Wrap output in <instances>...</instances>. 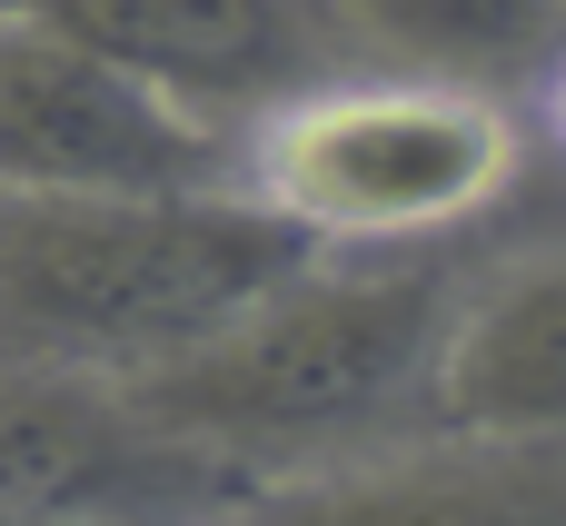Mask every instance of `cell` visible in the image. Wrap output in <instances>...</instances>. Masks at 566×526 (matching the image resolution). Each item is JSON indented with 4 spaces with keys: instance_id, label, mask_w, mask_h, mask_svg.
<instances>
[{
    "instance_id": "9c48e42d",
    "label": "cell",
    "mask_w": 566,
    "mask_h": 526,
    "mask_svg": "<svg viewBox=\"0 0 566 526\" xmlns=\"http://www.w3.org/2000/svg\"><path fill=\"white\" fill-rule=\"evenodd\" d=\"M557 139H566V50H557Z\"/></svg>"
},
{
    "instance_id": "6da1fadb",
    "label": "cell",
    "mask_w": 566,
    "mask_h": 526,
    "mask_svg": "<svg viewBox=\"0 0 566 526\" xmlns=\"http://www.w3.org/2000/svg\"><path fill=\"white\" fill-rule=\"evenodd\" d=\"M448 308H458L448 259L338 269V249H318L308 269L259 288L239 318H219L209 338L109 388L159 438L259 477V457H318L338 438H378L398 408H428V358H438Z\"/></svg>"
},
{
    "instance_id": "3957f363",
    "label": "cell",
    "mask_w": 566,
    "mask_h": 526,
    "mask_svg": "<svg viewBox=\"0 0 566 526\" xmlns=\"http://www.w3.org/2000/svg\"><path fill=\"white\" fill-rule=\"evenodd\" d=\"M517 179V119L478 80L328 70L229 139V189L289 219L308 249H418L468 229Z\"/></svg>"
},
{
    "instance_id": "277c9868",
    "label": "cell",
    "mask_w": 566,
    "mask_h": 526,
    "mask_svg": "<svg viewBox=\"0 0 566 526\" xmlns=\"http://www.w3.org/2000/svg\"><path fill=\"white\" fill-rule=\"evenodd\" d=\"M0 189H20V199L229 189V139L179 119L119 60L70 40L50 10L0 0Z\"/></svg>"
},
{
    "instance_id": "ba28073f",
    "label": "cell",
    "mask_w": 566,
    "mask_h": 526,
    "mask_svg": "<svg viewBox=\"0 0 566 526\" xmlns=\"http://www.w3.org/2000/svg\"><path fill=\"white\" fill-rule=\"evenodd\" d=\"M358 40H388L408 70H438V80H527V70H557L566 50V0H338Z\"/></svg>"
},
{
    "instance_id": "7a4b0ae2",
    "label": "cell",
    "mask_w": 566,
    "mask_h": 526,
    "mask_svg": "<svg viewBox=\"0 0 566 526\" xmlns=\"http://www.w3.org/2000/svg\"><path fill=\"white\" fill-rule=\"evenodd\" d=\"M308 259L318 249L249 189H0V358L129 378L209 338Z\"/></svg>"
},
{
    "instance_id": "8992f818",
    "label": "cell",
    "mask_w": 566,
    "mask_h": 526,
    "mask_svg": "<svg viewBox=\"0 0 566 526\" xmlns=\"http://www.w3.org/2000/svg\"><path fill=\"white\" fill-rule=\"evenodd\" d=\"M149 517V507H269V487L229 457L159 438L119 388L80 368L0 358V517Z\"/></svg>"
},
{
    "instance_id": "5b68a950",
    "label": "cell",
    "mask_w": 566,
    "mask_h": 526,
    "mask_svg": "<svg viewBox=\"0 0 566 526\" xmlns=\"http://www.w3.org/2000/svg\"><path fill=\"white\" fill-rule=\"evenodd\" d=\"M99 60H119L139 90H159L179 119L239 139L259 109L298 99L308 80L348 70V10L338 0H30Z\"/></svg>"
},
{
    "instance_id": "52a82bcc",
    "label": "cell",
    "mask_w": 566,
    "mask_h": 526,
    "mask_svg": "<svg viewBox=\"0 0 566 526\" xmlns=\"http://www.w3.org/2000/svg\"><path fill=\"white\" fill-rule=\"evenodd\" d=\"M428 428L468 448H547L566 438V249L507 259L458 288L428 358Z\"/></svg>"
}]
</instances>
